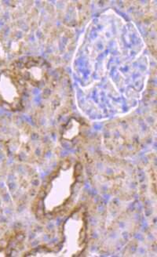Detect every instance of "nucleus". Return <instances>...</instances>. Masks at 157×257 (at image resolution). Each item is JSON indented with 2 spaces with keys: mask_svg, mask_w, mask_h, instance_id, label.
<instances>
[{
  "mask_svg": "<svg viewBox=\"0 0 157 257\" xmlns=\"http://www.w3.org/2000/svg\"><path fill=\"white\" fill-rule=\"evenodd\" d=\"M84 131V123L76 118H71L61 130V136L64 141L73 142L81 137Z\"/></svg>",
  "mask_w": 157,
  "mask_h": 257,
  "instance_id": "obj_6",
  "label": "nucleus"
},
{
  "mask_svg": "<svg viewBox=\"0 0 157 257\" xmlns=\"http://www.w3.org/2000/svg\"><path fill=\"white\" fill-rule=\"evenodd\" d=\"M82 166L76 161H61L43 182L35 202L36 212L44 217L59 216L71 203L81 177Z\"/></svg>",
  "mask_w": 157,
  "mask_h": 257,
  "instance_id": "obj_1",
  "label": "nucleus"
},
{
  "mask_svg": "<svg viewBox=\"0 0 157 257\" xmlns=\"http://www.w3.org/2000/svg\"><path fill=\"white\" fill-rule=\"evenodd\" d=\"M86 213L82 208L75 209L63 223L62 253L74 256L82 253L87 240Z\"/></svg>",
  "mask_w": 157,
  "mask_h": 257,
  "instance_id": "obj_2",
  "label": "nucleus"
},
{
  "mask_svg": "<svg viewBox=\"0 0 157 257\" xmlns=\"http://www.w3.org/2000/svg\"><path fill=\"white\" fill-rule=\"evenodd\" d=\"M25 84L34 87L44 86L50 76V64L39 57H26L15 61L12 68Z\"/></svg>",
  "mask_w": 157,
  "mask_h": 257,
  "instance_id": "obj_4",
  "label": "nucleus"
},
{
  "mask_svg": "<svg viewBox=\"0 0 157 257\" xmlns=\"http://www.w3.org/2000/svg\"><path fill=\"white\" fill-rule=\"evenodd\" d=\"M25 235L21 231L14 230L0 239V256H11L19 249L23 243Z\"/></svg>",
  "mask_w": 157,
  "mask_h": 257,
  "instance_id": "obj_5",
  "label": "nucleus"
},
{
  "mask_svg": "<svg viewBox=\"0 0 157 257\" xmlns=\"http://www.w3.org/2000/svg\"><path fill=\"white\" fill-rule=\"evenodd\" d=\"M25 93V83L14 70H0V107L8 111H21Z\"/></svg>",
  "mask_w": 157,
  "mask_h": 257,
  "instance_id": "obj_3",
  "label": "nucleus"
}]
</instances>
